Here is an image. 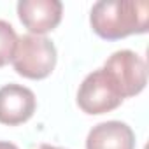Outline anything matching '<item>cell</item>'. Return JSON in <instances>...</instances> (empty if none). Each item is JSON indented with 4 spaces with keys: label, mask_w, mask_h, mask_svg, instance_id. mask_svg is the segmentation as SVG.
Listing matches in <instances>:
<instances>
[{
    "label": "cell",
    "mask_w": 149,
    "mask_h": 149,
    "mask_svg": "<svg viewBox=\"0 0 149 149\" xmlns=\"http://www.w3.org/2000/svg\"><path fill=\"white\" fill-rule=\"evenodd\" d=\"M86 149H135V133L123 121H104L90 130Z\"/></svg>",
    "instance_id": "obj_7"
},
{
    "label": "cell",
    "mask_w": 149,
    "mask_h": 149,
    "mask_svg": "<svg viewBox=\"0 0 149 149\" xmlns=\"http://www.w3.org/2000/svg\"><path fill=\"white\" fill-rule=\"evenodd\" d=\"M0 149H19L16 144L13 142H7V140H0Z\"/></svg>",
    "instance_id": "obj_9"
},
{
    "label": "cell",
    "mask_w": 149,
    "mask_h": 149,
    "mask_svg": "<svg viewBox=\"0 0 149 149\" xmlns=\"http://www.w3.org/2000/svg\"><path fill=\"white\" fill-rule=\"evenodd\" d=\"M18 42V33L14 32L13 25L6 19H0V67L7 65L13 60L14 49Z\"/></svg>",
    "instance_id": "obj_8"
},
{
    "label": "cell",
    "mask_w": 149,
    "mask_h": 149,
    "mask_svg": "<svg viewBox=\"0 0 149 149\" xmlns=\"http://www.w3.org/2000/svg\"><path fill=\"white\" fill-rule=\"evenodd\" d=\"M123 100L118 84L104 67L88 74L77 90V105L91 116L111 112L119 107Z\"/></svg>",
    "instance_id": "obj_3"
},
{
    "label": "cell",
    "mask_w": 149,
    "mask_h": 149,
    "mask_svg": "<svg viewBox=\"0 0 149 149\" xmlns=\"http://www.w3.org/2000/svg\"><path fill=\"white\" fill-rule=\"evenodd\" d=\"M11 61L19 76L26 79H44L54 70L56 47L44 35L26 33L18 37Z\"/></svg>",
    "instance_id": "obj_2"
},
{
    "label": "cell",
    "mask_w": 149,
    "mask_h": 149,
    "mask_svg": "<svg viewBox=\"0 0 149 149\" xmlns=\"http://www.w3.org/2000/svg\"><path fill=\"white\" fill-rule=\"evenodd\" d=\"M63 14V4L60 0H19L18 16L21 23L33 33L44 35L54 30Z\"/></svg>",
    "instance_id": "obj_6"
},
{
    "label": "cell",
    "mask_w": 149,
    "mask_h": 149,
    "mask_svg": "<svg viewBox=\"0 0 149 149\" xmlns=\"http://www.w3.org/2000/svg\"><path fill=\"white\" fill-rule=\"evenodd\" d=\"M90 23L93 32L107 40L146 33L149 4L146 0H98L90 11Z\"/></svg>",
    "instance_id": "obj_1"
},
{
    "label": "cell",
    "mask_w": 149,
    "mask_h": 149,
    "mask_svg": "<svg viewBox=\"0 0 149 149\" xmlns=\"http://www.w3.org/2000/svg\"><path fill=\"white\" fill-rule=\"evenodd\" d=\"M39 149H67V147H56V146H51V144H40Z\"/></svg>",
    "instance_id": "obj_10"
},
{
    "label": "cell",
    "mask_w": 149,
    "mask_h": 149,
    "mask_svg": "<svg viewBox=\"0 0 149 149\" xmlns=\"http://www.w3.org/2000/svg\"><path fill=\"white\" fill-rule=\"evenodd\" d=\"M37 107L35 95L23 84H6L0 88V123L16 126L28 121Z\"/></svg>",
    "instance_id": "obj_5"
},
{
    "label": "cell",
    "mask_w": 149,
    "mask_h": 149,
    "mask_svg": "<svg viewBox=\"0 0 149 149\" xmlns=\"http://www.w3.org/2000/svg\"><path fill=\"white\" fill-rule=\"evenodd\" d=\"M104 68L118 84L123 98L139 95L147 84V65L135 51L119 49L112 53L104 63Z\"/></svg>",
    "instance_id": "obj_4"
}]
</instances>
